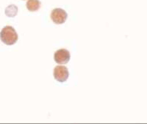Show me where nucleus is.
<instances>
[{
    "label": "nucleus",
    "mask_w": 147,
    "mask_h": 124,
    "mask_svg": "<svg viewBox=\"0 0 147 124\" xmlns=\"http://www.w3.org/2000/svg\"><path fill=\"white\" fill-rule=\"evenodd\" d=\"M29 11L35 12L38 10L40 7V2L39 0H28L26 4Z\"/></svg>",
    "instance_id": "obj_5"
},
{
    "label": "nucleus",
    "mask_w": 147,
    "mask_h": 124,
    "mask_svg": "<svg viewBox=\"0 0 147 124\" xmlns=\"http://www.w3.org/2000/svg\"><path fill=\"white\" fill-rule=\"evenodd\" d=\"M54 59L57 64H66L70 60V52L65 49H59L55 52Z\"/></svg>",
    "instance_id": "obj_4"
},
{
    "label": "nucleus",
    "mask_w": 147,
    "mask_h": 124,
    "mask_svg": "<svg viewBox=\"0 0 147 124\" xmlns=\"http://www.w3.org/2000/svg\"><path fill=\"white\" fill-rule=\"evenodd\" d=\"M18 12V8L16 7V5H9L7 8L5 9V14L8 17H13L16 15Z\"/></svg>",
    "instance_id": "obj_6"
},
{
    "label": "nucleus",
    "mask_w": 147,
    "mask_h": 124,
    "mask_svg": "<svg viewBox=\"0 0 147 124\" xmlns=\"http://www.w3.org/2000/svg\"><path fill=\"white\" fill-rule=\"evenodd\" d=\"M18 35L15 29L11 26L3 27L0 32V39L6 45H13L17 42Z\"/></svg>",
    "instance_id": "obj_1"
},
{
    "label": "nucleus",
    "mask_w": 147,
    "mask_h": 124,
    "mask_svg": "<svg viewBox=\"0 0 147 124\" xmlns=\"http://www.w3.org/2000/svg\"><path fill=\"white\" fill-rule=\"evenodd\" d=\"M51 20L56 24L65 23L68 18V13L62 8H55L51 13Z\"/></svg>",
    "instance_id": "obj_2"
},
{
    "label": "nucleus",
    "mask_w": 147,
    "mask_h": 124,
    "mask_svg": "<svg viewBox=\"0 0 147 124\" xmlns=\"http://www.w3.org/2000/svg\"><path fill=\"white\" fill-rule=\"evenodd\" d=\"M69 70L65 66H57L54 69V77L57 82H65L69 78Z\"/></svg>",
    "instance_id": "obj_3"
}]
</instances>
